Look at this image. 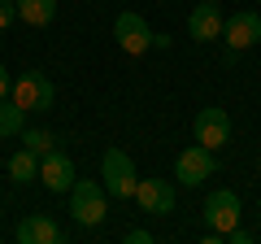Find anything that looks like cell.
<instances>
[{
    "label": "cell",
    "mask_w": 261,
    "mask_h": 244,
    "mask_svg": "<svg viewBox=\"0 0 261 244\" xmlns=\"http://www.w3.org/2000/svg\"><path fill=\"white\" fill-rule=\"evenodd\" d=\"M100 183H105V192L109 197H118V201H130L135 197V166H130V157L122 149H105V157H100Z\"/></svg>",
    "instance_id": "cell-2"
},
{
    "label": "cell",
    "mask_w": 261,
    "mask_h": 244,
    "mask_svg": "<svg viewBox=\"0 0 261 244\" xmlns=\"http://www.w3.org/2000/svg\"><path fill=\"white\" fill-rule=\"evenodd\" d=\"M113 39H118V48L122 53H130V57H140V53H148L152 48V31H148V22L140 18V13H118V22H113Z\"/></svg>",
    "instance_id": "cell-6"
},
{
    "label": "cell",
    "mask_w": 261,
    "mask_h": 244,
    "mask_svg": "<svg viewBox=\"0 0 261 244\" xmlns=\"http://www.w3.org/2000/svg\"><path fill=\"white\" fill-rule=\"evenodd\" d=\"M22 127H27V109H22L18 101H0V140H9V135H22Z\"/></svg>",
    "instance_id": "cell-14"
},
{
    "label": "cell",
    "mask_w": 261,
    "mask_h": 244,
    "mask_svg": "<svg viewBox=\"0 0 261 244\" xmlns=\"http://www.w3.org/2000/svg\"><path fill=\"white\" fill-rule=\"evenodd\" d=\"M18 22V0H0V31H9Z\"/></svg>",
    "instance_id": "cell-17"
},
{
    "label": "cell",
    "mask_w": 261,
    "mask_h": 244,
    "mask_svg": "<svg viewBox=\"0 0 261 244\" xmlns=\"http://www.w3.org/2000/svg\"><path fill=\"white\" fill-rule=\"evenodd\" d=\"M9 96H13V101H18L27 113H44V109H53V101H57V87H53V79H48V75L31 70V75H22L18 83L9 87Z\"/></svg>",
    "instance_id": "cell-3"
},
{
    "label": "cell",
    "mask_w": 261,
    "mask_h": 244,
    "mask_svg": "<svg viewBox=\"0 0 261 244\" xmlns=\"http://www.w3.org/2000/svg\"><path fill=\"white\" fill-rule=\"evenodd\" d=\"M9 87H13V83H9V75H5V66H0V101L9 96Z\"/></svg>",
    "instance_id": "cell-19"
},
{
    "label": "cell",
    "mask_w": 261,
    "mask_h": 244,
    "mask_svg": "<svg viewBox=\"0 0 261 244\" xmlns=\"http://www.w3.org/2000/svg\"><path fill=\"white\" fill-rule=\"evenodd\" d=\"M135 201H140L144 214H170L174 209V188L166 179H140L135 183Z\"/></svg>",
    "instance_id": "cell-10"
},
{
    "label": "cell",
    "mask_w": 261,
    "mask_h": 244,
    "mask_svg": "<svg viewBox=\"0 0 261 244\" xmlns=\"http://www.w3.org/2000/svg\"><path fill=\"white\" fill-rule=\"evenodd\" d=\"M39 179H44L48 192H70L74 188V161L65 157V153L48 149L44 157H39Z\"/></svg>",
    "instance_id": "cell-9"
},
{
    "label": "cell",
    "mask_w": 261,
    "mask_h": 244,
    "mask_svg": "<svg viewBox=\"0 0 261 244\" xmlns=\"http://www.w3.org/2000/svg\"><path fill=\"white\" fill-rule=\"evenodd\" d=\"M214 170H218L214 149H205V144H192V149H183V153H178V161H174V179L183 183V188H200V183H205Z\"/></svg>",
    "instance_id": "cell-4"
},
{
    "label": "cell",
    "mask_w": 261,
    "mask_h": 244,
    "mask_svg": "<svg viewBox=\"0 0 261 244\" xmlns=\"http://www.w3.org/2000/svg\"><path fill=\"white\" fill-rule=\"evenodd\" d=\"M18 240L22 244H57L61 240V227H57L48 214H27L18 223Z\"/></svg>",
    "instance_id": "cell-12"
},
{
    "label": "cell",
    "mask_w": 261,
    "mask_h": 244,
    "mask_svg": "<svg viewBox=\"0 0 261 244\" xmlns=\"http://www.w3.org/2000/svg\"><path fill=\"white\" fill-rule=\"evenodd\" d=\"M205 223H209V231H218V235H226L231 227H240V197H235L231 188L209 192L205 197Z\"/></svg>",
    "instance_id": "cell-5"
},
{
    "label": "cell",
    "mask_w": 261,
    "mask_h": 244,
    "mask_svg": "<svg viewBox=\"0 0 261 244\" xmlns=\"http://www.w3.org/2000/svg\"><path fill=\"white\" fill-rule=\"evenodd\" d=\"M187 35L200 39V44L222 35V9H218L214 0H209V5H196V9H192V18H187Z\"/></svg>",
    "instance_id": "cell-11"
},
{
    "label": "cell",
    "mask_w": 261,
    "mask_h": 244,
    "mask_svg": "<svg viewBox=\"0 0 261 244\" xmlns=\"http://www.w3.org/2000/svg\"><path fill=\"white\" fill-rule=\"evenodd\" d=\"M18 18L27 27H48L57 18V0H18Z\"/></svg>",
    "instance_id": "cell-13"
},
{
    "label": "cell",
    "mask_w": 261,
    "mask_h": 244,
    "mask_svg": "<svg viewBox=\"0 0 261 244\" xmlns=\"http://www.w3.org/2000/svg\"><path fill=\"white\" fill-rule=\"evenodd\" d=\"M70 214L83 227H100L105 214H109V192H105V183H96V179H74V188H70Z\"/></svg>",
    "instance_id": "cell-1"
},
{
    "label": "cell",
    "mask_w": 261,
    "mask_h": 244,
    "mask_svg": "<svg viewBox=\"0 0 261 244\" xmlns=\"http://www.w3.org/2000/svg\"><path fill=\"white\" fill-rule=\"evenodd\" d=\"M226 140H231V118H226V109L209 105V109L196 113V144H205V149H222Z\"/></svg>",
    "instance_id": "cell-7"
},
{
    "label": "cell",
    "mask_w": 261,
    "mask_h": 244,
    "mask_svg": "<svg viewBox=\"0 0 261 244\" xmlns=\"http://www.w3.org/2000/svg\"><path fill=\"white\" fill-rule=\"evenodd\" d=\"M222 35H226V44H231V53H244V48L261 44V13L240 9L231 22H222Z\"/></svg>",
    "instance_id": "cell-8"
},
{
    "label": "cell",
    "mask_w": 261,
    "mask_h": 244,
    "mask_svg": "<svg viewBox=\"0 0 261 244\" xmlns=\"http://www.w3.org/2000/svg\"><path fill=\"white\" fill-rule=\"evenodd\" d=\"M53 144H57L53 131H44V127H31V131H27V127H22V149H31V153H39V157H44Z\"/></svg>",
    "instance_id": "cell-16"
},
{
    "label": "cell",
    "mask_w": 261,
    "mask_h": 244,
    "mask_svg": "<svg viewBox=\"0 0 261 244\" xmlns=\"http://www.w3.org/2000/svg\"><path fill=\"white\" fill-rule=\"evenodd\" d=\"M9 179H13V183H31V179H39V153H31V149L13 153V157H9Z\"/></svg>",
    "instance_id": "cell-15"
},
{
    "label": "cell",
    "mask_w": 261,
    "mask_h": 244,
    "mask_svg": "<svg viewBox=\"0 0 261 244\" xmlns=\"http://www.w3.org/2000/svg\"><path fill=\"white\" fill-rule=\"evenodd\" d=\"M126 244H152V231H144V227H130V231H126Z\"/></svg>",
    "instance_id": "cell-18"
}]
</instances>
